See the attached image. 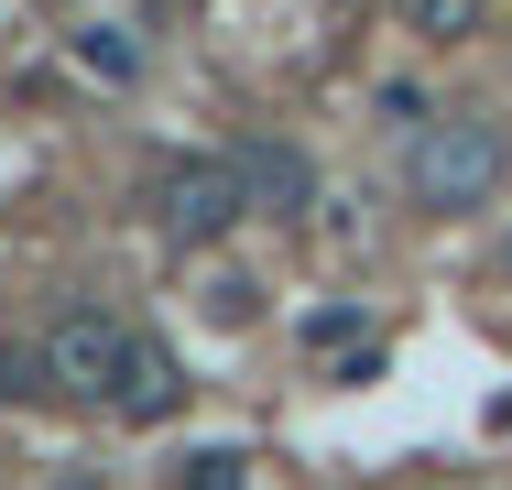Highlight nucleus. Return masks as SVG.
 <instances>
[{"instance_id":"nucleus-4","label":"nucleus","mask_w":512,"mask_h":490,"mask_svg":"<svg viewBox=\"0 0 512 490\" xmlns=\"http://www.w3.org/2000/svg\"><path fill=\"white\" fill-rule=\"evenodd\" d=\"M404 33H425V44H458V33H480V0H404Z\"/></svg>"},{"instance_id":"nucleus-5","label":"nucleus","mask_w":512,"mask_h":490,"mask_svg":"<svg viewBox=\"0 0 512 490\" xmlns=\"http://www.w3.org/2000/svg\"><path fill=\"white\" fill-rule=\"evenodd\" d=\"M175 403V371H164V349H142L131 360V392H120V414H164Z\"/></svg>"},{"instance_id":"nucleus-6","label":"nucleus","mask_w":512,"mask_h":490,"mask_svg":"<svg viewBox=\"0 0 512 490\" xmlns=\"http://www.w3.org/2000/svg\"><path fill=\"white\" fill-rule=\"evenodd\" d=\"M186 490H240V458H229V447H207V458H186Z\"/></svg>"},{"instance_id":"nucleus-3","label":"nucleus","mask_w":512,"mask_h":490,"mask_svg":"<svg viewBox=\"0 0 512 490\" xmlns=\"http://www.w3.org/2000/svg\"><path fill=\"white\" fill-rule=\"evenodd\" d=\"M251 218V175L240 164H218V153H197V164H175L164 175V229L186 240V251H207V240H229Z\"/></svg>"},{"instance_id":"nucleus-1","label":"nucleus","mask_w":512,"mask_h":490,"mask_svg":"<svg viewBox=\"0 0 512 490\" xmlns=\"http://www.w3.org/2000/svg\"><path fill=\"white\" fill-rule=\"evenodd\" d=\"M512 175V142H502V120H425L414 131V153H404V186L414 207H436V218H469V207H491Z\"/></svg>"},{"instance_id":"nucleus-2","label":"nucleus","mask_w":512,"mask_h":490,"mask_svg":"<svg viewBox=\"0 0 512 490\" xmlns=\"http://www.w3.org/2000/svg\"><path fill=\"white\" fill-rule=\"evenodd\" d=\"M131 360H142V338L120 316H99V305H77V316L44 327V382L77 392V403H120L131 392Z\"/></svg>"}]
</instances>
